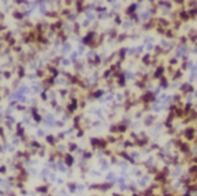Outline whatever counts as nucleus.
<instances>
[{
  "mask_svg": "<svg viewBox=\"0 0 197 196\" xmlns=\"http://www.w3.org/2000/svg\"><path fill=\"white\" fill-rule=\"evenodd\" d=\"M153 181L161 185V188L169 187L170 185V168L169 167L159 168V171L153 176Z\"/></svg>",
  "mask_w": 197,
  "mask_h": 196,
  "instance_id": "1",
  "label": "nucleus"
},
{
  "mask_svg": "<svg viewBox=\"0 0 197 196\" xmlns=\"http://www.w3.org/2000/svg\"><path fill=\"white\" fill-rule=\"evenodd\" d=\"M89 145H91V149H92V150H97V151H104L110 146V143L107 142L105 137H91Z\"/></svg>",
  "mask_w": 197,
  "mask_h": 196,
  "instance_id": "2",
  "label": "nucleus"
},
{
  "mask_svg": "<svg viewBox=\"0 0 197 196\" xmlns=\"http://www.w3.org/2000/svg\"><path fill=\"white\" fill-rule=\"evenodd\" d=\"M178 135L184 141L189 142V143H193L197 137V128L195 126H192V124H189V126H185V128H182V131L178 133Z\"/></svg>",
  "mask_w": 197,
  "mask_h": 196,
  "instance_id": "3",
  "label": "nucleus"
},
{
  "mask_svg": "<svg viewBox=\"0 0 197 196\" xmlns=\"http://www.w3.org/2000/svg\"><path fill=\"white\" fill-rule=\"evenodd\" d=\"M115 182L114 181H101V182H93V184H91L88 189L92 192H100V194H105V192H108L110 189L114 188Z\"/></svg>",
  "mask_w": 197,
  "mask_h": 196,
  "instance_id": "4",
  "label": "nucleus"
},
{
  "mask_svg": "<svg viewBox=\"0 0 197 196\" xmlns=\"http://www.w3.org/2000/svg\"><path fill=\"white\" fill-rule=\"evenodd\" d=\"M80 108L79 106V99H77L74 95H72L70 96V99L69 101L66 103V106H65V114H66V116H74V114L77 112V110Z\"/></svg>",
  "mask_w": 197,
  "mask_h": 196,
  "instance_id": "5",
  "label": "nucleus"
},
{
  "mask_svg": "<svg viewBox=\"0 0 197 196\" xmlns=\"http://www.w3.org/2000/svg\"><path fill=\"white\" fill-rule=\"evenodd\" d=\"M127 131H128V123L124 120L119 122L116 124H112L110 127V134L114 135H124Z\"/></svg>",
  "mask_w": 197,
  "mask_h": 196,
  "instance_id": "6",
  "label": "nucleus"
},
{
  "mask_svg": "<svg viewBox=\"0 0 197 196\" xmlns=\"http://www.w3.org/2000/svg\"><path fill=\"white\" fill-rule=\"evenodd\" d=\"M135 142V147L138 149H147L150 146L151 143V138L149 137V135H146L145 133H139L138 135V139L134 141Z\"/></svg>",
  "mask_w": 197,
  "mask_h": 196,
  "instance_id": "7",
  "label": "nucleus"
},
{
  "mask_svg": "<svg viewBox=\"0 0 197 196\" xmlns=\"http://www.w3.org/2000/svg\"><path fill=\"white\" fill-rule=\"evenodd\" d=\"M115 154L118 155V158H120V160H123V161H127V162H130V164H132V165L137 164V160L131 155L130 150H124V149H122V150L115 151Z\"/></svg>",
  "mask_w": 197,
  "mask_h": 196,
  "instance_id": "8",
  "label": "nucleus"
},
{
  "mask_svg": "<svg viewBox=\"0 0 197 196\" xmlns=\"http://www.w3.org/2000/svg\"><path fill=\"white\" fill-rule=\"evenodd\" d=\"M33 157V153L31 150L29 149H25V150H18L15 153V160H19V161H23V162H29L31 160Z\"/></svg>",
  "mask_w": 197,
  "mask_h": 196,
  "instance_id": "9",
  "label": "nucleus"
},
{
  "mask_svg": "<svg viewBox=\"0 0 197 196\" xmlns=\"http://www.w3.org/2000/svg\"><path fill=\"white\" fill-rule=\"evenodd\" d=\"M62 164L65 168H69V169L73 168L74 164H76V157H74L72 153H69V151H65V153H64V157H62Z\"/></svg>",
  "mask_w": 197,
  "mask_h": 196,
  "instance_id": "10",
  "label": "nucleus"
},
{
  "mask_svg": "<svg viewBox=\"0 0 197 196\" xmlns=\"http://www.w3.org/2000/svg\"><path fill=\"white\" fill-rule=\"evenodd\" d=\"M155 101V93L149 91V92H145L143 95L141 96V103L145 104V106H149V104L154 103Z\"/></svg>",
  "mask_w": 197,
  "mask_h": 196,
  "instance_id": "11",
  "label": "nucleus"
},
{
  "mask_svg": "<svg viewBox=\"0 0 197 196\" xmlns=\"http://www.w3.org/2000/svg\"><path fill=\"white\" fill-rule=\"evenodd\" d=\"M35 194L41 196H47L50 194V184L49 182H42V184L37 185L35 187Z\"/></svg>",
  "mask_w": 197,
  "mask_h": 196,
  "instance_id": "12",
  "label": "nucleus"
},
{
  "mask_svg": "<svg viewBox=\"0 0 197 196\" xmlns=\"http://www.w3.org/2000/svg\"><path fill=\"white\" fill-rule=\"evenodd\" d=\"M30 112H31V119L34 120V123L39 124V123H42V122H43V116H42V115L39 114V111H38V107L33 106L31 108H30Z\"/></svg>",
  "mask_w": 197,
  "mask_h": 196,
  "instance_id": "13",
  "label": "nucleus"
},
{
  "mask_svg": "<svg viewBox=\"0 0 197 196\" xmlns=\"http://www.w3.org/2000/svg\"><path fill=\"white\" fill-rule=\"evenodd\" d=\"M45 142H46L47 146H50L52 149L57 147L58 146V143H60V141H58V138H57L56 134H47L45 137Z\"/></svg>",
  "mask_w": 197,
  "mask_h": 196,
  "instance_id": "14",
  "label": "nucleus"
},
{
  "mask_svg": "<svg viewBox=\"0 0 197 196\" xmlns=\"http://www.w3.org/2000/svg\"><path fill=\"white\" fill-rule=\"evenodd\" d=\"M14 131H15V135L16 138H19V139H22L23 137H26V128L25 126H23V123H20V122H18V123L15 124V128H14Z\"/></svg>",
  "mask_w": 197,
  "mask_h": 196,
  "instance_id": "15",
  "label": "nucleus"
},
{
  "mask_svg": "<svg viewBox=\"0 0 197 196\" xmlns=\"http://www.w3.org/2000/svg\"><path fill=\"white\" fill-rule=\"evenodd\" d=\"M166 161H168L169 165H173V167H178V165L181 164V158H180L177 154H170V155H168Z\"/></svg>",
  "mask_w": 197,
  "mask_h": 196,
  "instance_id": "16",
  "label": "nucleus"
},
{
  "mask_svg": "<svg viewBox=\"0 0 197 196\" xmlns=\"http://www.w3.org/2000/svg\"><path fill=\"white\" fill-rule=\"evenodd\" d=\"M83 127V116L81 115H74L73 116V130H80Z\"/></svg>",
  "mask_w": 197,
  "mask_h": 196,
  "instance_id": "17",
  "label": "nucleus"
},
{
  "mask_svg": "<svg viewBox=\"0 0 197 196\" xmlns=\"http://www.w3.org/2000/svg\"><path fill=\"white\" fill-rule=\"evenodd\" d=\"M139 194H141V196H159V194H157V191L153 187H150V185H149L147 188L139 191Z\"/></svg>",
  "mask_w": 197,
  "mask_h": 196,
  "instance_id": "18",
  "label": "nucleus"
},
{
  "mask_svg": "<svg viewBox=\"0 0 197 196\" xmlns=\"http://www.w3.org/2000/svg\"><path fill=\"white\" fill-rule=\"evenodd\" d=\"M165 72H166V69L162 65L157 66V69H155L154 73H153V79H155V80L162 79V77H164V74H165Z\"/></svg>",
  "mask_w": 197,
  "mask_h": 196,
  "instance_id": "19",
  "label": "nucleus"
},
{
  "mask_svg": "<svg viewBox=\"0 0 197 196\" xmlns=\"http://www.w3.org/2000/svg\"><path fill=\"white\" fill-rule=\"evenodd\" d=\"M66 147H68V151L69 153H76L77 150H80V147H79V143H77L76 141H69L68 142V145H66Z\"/></svg>",
  "mask_w": 197,
  "mask_h": 196,
  "instance_id": "20",
  "label": "nucleus"
},
{
  "mask_svg": "<svg viewBox=\"0 0 197 196\" xmlns=\"http://www.w3.org/2000/svg\"><path fill=\"white\" fill-rule=\"evenodd\" d=\"M154 123H155V116L154 115H147V116L143 118V124L146 127H151Z\"/></svg>",
  "mask_w": 197,
  "mask_h": 196,
  "instance_id": "21",
  "label": "nucleus"
},
{
  "mask_svg": "<svg viewBox=\"0 0 197 196\" xmlns=\"http://www.w3.org/2000/svg\"><path fill=\"white\" fill-rule=\"evenodd\" d=\"M92 157H93V151L92 150H83L81 151V160L83 161L88 162Z\"/></svg>",
  "mask_w": 197,
  "mask_h": 196,
  "instance_id": "22",
  "label": "nucleus"
},
{
  "mask_svg": "<svg viewBox=\"0 0 197 196\" xmlns=\"http://www.w3.org/2000/svg\"><path fill=\"white\" fill-rule=\"evenodd\" d=\"M66 188L70 194H74L77 191V188H79V184L76 181H69V182H66Z\"/></svg>",
  "mask_w": 197,
  "mask_h": 196,
  "instance_id": "23",
  "label": "nucleus"
},
{
  "mask_svg": "<svg viewBox=\"0 0 197 196\" xmlns=\"http://www.w3.org/2000/svg\"><path fill=\"white\" fill-rule=\"evenodd\" d=\"M193 85L192 84H182V87H181V92L184 93V95H189V93H192L193 92Z\"/></svg>",
  "mask_w": 197,
  "mask_h": 196,
  "instance_id": "24",
  "label": "nucleus"
},
{
  "mask_svg": "<svg viewBox=\"0 0 197 196\" xmlns=\"http://www.w3.org/2000/svg\"><path fill=\"white\" fill-rule=\"evenodd\" d=\"M122 145H123V149H124V150H130V149H134V147H135V142L131 141L130 138H128V139H124Z\"/></svg>",
  "mask_w": 197,
  "mask_h": 196,
  "instance_id": "25",
  "label": "nucleus"
},
{
  "mask_svg": "<svg viewBox=\"0 0 197 196\" xmlns=\"http://www.w3.org/2000/svg\"><path fill=\"white\" fill-rule=\"evenodd\" d=\"M185 191H188V192H191V194L193 195V194H197V182H191L189 185H186V187L184 188Z\"/></svg>",
  "mask_w": 197,
  "mask_h": 196,
  "instance_id": "26",
  "label": "nucleus"
},
{
  "mask_svg": "<svg viewBox=\"0 0 197 196\" xmlns=\"http://www.w3.org/2000/svg\"><path fill=\"white\" fill-rule=\"evenodd\" d=\"M54 81H56V77L49 76V77H46V79L43 80V85H46V89H47V88H50V87L53 85Z\"/></svg>",
  "mask_w": 197,
  "mask_h": 196,
  "instance_id": "27",
  "label": "nucleus"
},
{
  "mask_svg": "<svg viewBox=\"0 0 197 196\" xmlns=\"http://www.w3.org/2000/svg\"><path fill=\"white\" fill-rule=\"evenodd\" d=\"M105 139L110 145H114V143H118V135H114V134H108L105 137Z\"/></svg>",
  "mask_w": 197,
  "mask_h": 196,
  "instance_id": "28",
  "label": "nucleus"
},
{
  "mask_svg": "<svg viewBox=\"0 0 197 196\" xmlns=\"http://www.w3.org/2000/svg\"><path fill=\"white\" fill-rule=\"evenodd\" d=\"M104 95V91H101V89H97V91H95V92H92L89 95V97L91 99H100L101 96Z\"/></svg>",
  "mask_w": 197,
  "mask_h": 196,
  "instance_id": "29",
  "label": "nucleus"
},
{
  "mask_svg": "<svg viewBox=\"0 0 197 196\" xmlns=\"http://www.w3.org/2000/svg\"><path fill=\"white\" fill-rule=\"evenodd\" d=\"M142 62H143L145 64V65H150V64H151V56H150V54H145V56L143 57H142Z\"/></svg>",
  "mask_w": 197,
  "mask_h": 196,
  "instance_id": "30",
  "label": "nucleus"
},
{
  "mask_svg": "<svg viewBox=\"0 0 197 196\" xmlns=\"http://www.w3.org/2000/svg\"><path fill=\"white\" fill-rule=\"evenodd\" d=\"M12 124H14V119H12L11 116H7L6 118V127L8 128V130H12V128H14Z\"/></svg>",
  "mask_w": 197,
  "mask_h": 196,
  "instance_id": "31",
  "label": "nucleus"
},
{
  "mask_svg": "<svg viewBox=\"0 0 197 196\" xmlns=\"http://www.w3.org/2000/svg\"><path fill=\"white\" fill-rule=\"evenodd\" d=\"M79 167H80V171L83 172V173H85V172H88V162H85V161H81Z\"/></svg>",
  "mask_w": 197,
  "mask_h": 196,
  "instance_id": "32",
  "label": "nucleus"
},
{
  "mask_svg": "<svg viewBox=\"0 0 197 196\" xmlns=\"http://www.w3.org/2000/svg\"><path fill=\"white\" fill-rule=\"evenodd\" d=\"M0 139H2L3 142H6L7 139V135H6V128L0 124Z\"/></svg>",
  "mask_w": 197,
  "mask_h": 196,
  "instance_id": "33",
  "label": "nucleus"
},
{
  "mask_svg": "<svg viewBox=\"0 0 197 196\" xmlns=\"http://www.w3.org/2000/svg\"><path fill=\"white\" fill-rule=\"evenodd\" d=\"M159 85H161L162 88H168L169 87V81H168V79L164 76L162 79H159Z\"/></svg>",
  "mask_w": 197,
  "mask_h": 196,
  "instance_id": "34",
  "label": "nucleus"
},
{
  "mask_svg": "<svg viewBox=\"0 0 197 196\" xmlns=\"http://www.w3.org/2000/svg\"><path fill=\"white\" fill-rule=\"evenodd\" d=\"M7 173H8V167H7L6 164H2V165H0V174L6 176Z\"/></svg>",
  "mask_w": 197,
  "mask_h": 196,
  "instance_id": "35",
  "label": "nucleus"
},
{
  "mask_svg": "<svg viewBox=\"0 0 197 196\" xmlns=\"http://www.w3.org/2000/svg\"><path fill=\"white\" fill-rule=\"evenodd\" d=\"M85 135V128H80V130L76 131V137L77 138H83Z\"/></svg>",
  "mask_w": 197,
  "mask_h": 196,
  "instance_id": "36",
  "label": "nucleus"
},
{
  "mask_svg": "<svg viewBox=\"0 0 197 196\" xmlns=\"http://www.w3.org/2000/svg\"><path fill=\"white\" fill-rule=\"evenodd\" d=\"M159 196H180V194H177V192L168 191V192H164V194H159Z\"/></svg>",
  "mask_w": 197,
  "mask_h": 196,
  "instance_id": "37",
  "label": "nucleus"
},
{
  "mask_svg": "<svg viewBox=\"0 0 197 196\" xmlns=\"http://www.w3.org/2000/svg\"><path fill=\"white\" fill-rule=\"evenodd\" d=\"M25 74H26V72H25V68L23 66H19L18 68V76L22 79V77H25Z\"/></svg>",
  "mask_w": 197,
  "mask_h": 196,
  "instance_id": "38",
  "label": "nucleus"
},
{
  "mask_svg": "<svg viewBox=\"0 0 197 196\" xmlns=\"http://www.w3.org/2000/svg\"><path fill=\"white\" fill-rule=\"evenodd\" d=\"M150 150H154V151H158V150H161V146L159 145H157V143H150Z\"/></svg>",
  "mask_w": 197,
  "mask_h": 196,
  "instance_id": "39",
  "label": "nucleus"
},
{
  "mask_svg": "<svg viewBox=\"0 0 197 196\" xmlns=\"http://www.w3.org/2000/svg\"><path fill=\"white\" fill-rule=\"evenodd\" d=\"M182 77V72L181 70H177L174 74H173V80H178V79H181Z\"/></svg>",
  "mask_w": 197,
  "mask_h": 196,
  "instance_id": "40",
  "label": "nucleus"
},
{
  "mask_svg": "<svg viewBox=\"0 0 197 196\" xmlns=\"http://www.w3.org/2000/svg\"><path fill=\"white\" fill-rule=\"evenodd\" d=\"M39 155V157H45V154H46V147L43 146L42 149H41V150H38V153H37Z\"/></svg>",
  "mask_w": 197,
  "mask_h": 196,
  "instance_id": "41",
  "label": "nucleus"
},
{
  "mask_svg": "<svg viewBox=\"0 0 197 196\" xmlns=\"http://www.w3.org/2000/svg\"><path fill=\"white\" fill-rule=\"evenodd\" d=\"M57 135V138H58V141L61 142V141H64L65 139V137H66V134L65 133H58V134H56Z\"/></svg>",
  "mask_w": 197,
  "mask_h": 196,
  "instance_id": "42",
  "label": "nucleus"
},
{
  "mask_svg": "<svg viewBox=\"0 0 197 196\" xmlns=\"http://www.w3.org/2000/svg\"><path fill=\"white\" fill-rule=\"evenodd\" d=\"M189 164H195V165H197V155H193L192 157V160H191V162Z\"/></svg>",
  "mask_w": 197,
  "mask_h": 196,
  "instance_id": "43",
  "label": "nucleus"
},
{
  "mask_svg": "<svg viewBox=\"0 0 197 196\" xmlns=\"http://www.w3.org/2000/svg\"><path fill=\"white\" fill-rule=\"evenodd\" d=\"M6 196H18V195H16V192H14V191H8V192H6Z\"/></svg>",
  "mask_w": 197,
  "mask_h": 196,
  "instance_id": "44",
  "label": "nucleus"
},
{
  "mask_svg": "<svg viewBox=\"0 0 197 196\" xmlns=\"http://www.w3.org/2000/svg\"><path fill=\"white\" fill-rule=\"evenodd\" d=\"M19 194H20V195H23V196H26V195H27V189H26V188L19 189Z\"/></svg>",
  "mask_w": 197,
  "mask_h": 196,
  "instance_id": "45",
  "label": "nucleus"
},
{
  "mask_svg": "<svg viewBox=\"0 0 197 196\" xmlns=\"http://www.w3.org/2000/svg\"><path fill=\"white\" fill-rule=\"evenodd\" d=\"M41 99H42L43 101L47 100V95H46V92H42V93H41Z\"/></svg>",
  "mask_w": 197,
  "mask_h": 196,
  "instance_id": "46",
  "label": "nucleus"
},
{
  "mask_svg": "<svg viewBox=\"0 0 197 196\" xmlns=\"http://www.w3.org/2000/svg\"><path fill=\"white\" fill-rule=\"evenodd\" d=\"M180 196H193L191 192H188V191H185V192H182V194H180Z\"/></svg>",
  "mask_w": 197,
  "mask_h": 196,
  "instance_id": "47",
  "label": "nucleus"
},
{
  "mask_svg": "<svg viewBox=\"0 0 197 196\" xmlns=\"http://www.w3.org/2000/svg\"><path fill=\"white\" fill-rule=\"evenodd\" d=\"M16 108H18L19 111H26V107L22 106V104H18V107H16Z\"/></svg>",
  "mask_w": 197,
  "mask_h": 196,
  "instance_id": "48",
  "label": "nucleus"
},
{
  "mask_svg": "<svg viewBox=\"0 0 197 196\" xmlns=\"http://www.w3.org/2000/svg\"><path fill=\"white\" fill-rule=\"evenodd\" d=\"M170 65H177V58H172L170 60Z\"/></svg>",
  "mask_w": 197,
  "mask_h": 196,
  "instance_id": "49",
  "label": "nucleus"
},
{
  "mask_svg": "<svg viewBox=\"0 0 197 196\" xmlns=\"http://www.w3.org/2000/svg\"><path fill=\"white\" fill-rule=\"evenodd\" d=\"M4 77H6V79H10V77H11V72H6V73H4Z\"/></svg>",
  "mask_w": 197,
  "mask_h": 196,
  "instance_id": "50",
  "label": "nucleus"
},
{
  "mask_svg": "<svg viewBox=\"0 0 197 196\" xmlns=\"http://www.w3.org/2000/svg\"><path fill=\"white\" fill-rule=\"evenodd\" d=\"M52 107H53V108L57 107V101H56V100H52Z\"/></svg>",
  "mask_w": 197,
  "mask_h": 196,
  "instance_id": "51",
  "label": "nucleus"
},
{
  "mask_svg": "<svg viewBox=\"0 0 197 196\" xmlns=\"http://www.w3.org/2000/svg\"><path fill=\"white\" fill-rule=\"evenodd\" d=\"M112 196H124L123 194H119V192H114V194H112Z\"/></svg>",
  "mask_w": 197,
  "mask_h": 196,
  "instance_id": "52",
  "label": "nucleus"
},
{
  "mask_svg": "<svg viewBox=\"0 0 197 196\" xmlns=\"http://www.w3.org/2000/svg\"><path fill=\"white\" fill-rule=\"evenodd\" d=\"M131 196H141V194H139V191H137V192H132Z\"/></svg>",
  "mask_w": 197,
  "mask_h": 196,
  "instance_id": "53",
  "label": "nucleus"
},
{
  "mask_svg": "<svg viewBox=\"0 0 197 196\" xmlns=\"http://www.w3.org/2000/svg\"><path fill=\"white\" fill-rule=\"evenodd\" d=\"M4 195H6V192H4V191H3V189H2V188H0V196H4Z\"/></svg>",
  "mask_w": 197,
  "mask_h": 196,
  "instance_id": "54",
  "label": "nucleus"
},
{
  "mask_svg": "<svg viewBox=\"0 0 197 196\" xmlns=\"http://www.w3.org/2000/svg\"><path fill=\"white\" fill-rule=\"evenodd\" d=\"M56 124H57V126H61V127H62V126H64V123H62V122H57V123H56Z\"/></svg>",
  "mask_w": 197,
  "mask_h": 196,
  "instance_id": "55",
  "label": "nucleus"
},
{
  "mask_svg": "<svg viewBox=\"0 0 197 196\" xmlns=\"http://www.w3.org/2000/svg\"><path fill=\"white\" fill-rule=\"evenodd\" d=\"M47 196H54V195H52V194H49V195H47Z\"/></svg>",
  "mask_w": 197,
  "mask_h": 196,
  "instance_id": "56",
  "label": "nucleus"
},
{
  "mask_svg": "<svg viewBox=\"0 0 197 196\" xmlns=\"http://www.w3.org/2000/svg\"><path fill=\"white\" fill-rule=\"evenodd\" d=\"M0 151H2V147H0Z\"/></svg>",
  "mask_w": 197,
  "mask_h": 196,
  "instance_id": "57",
  "label": "nucleus"
},
{
  "mask_svg": "<svg viewBox=\"0 0 197 196\" xmlns=\"http://www.w3.org/2000/svg\"><path fill=\"white\" fill-rule=\"evenodd\" d=\"M0 100H2V97H0Z\"/></svg>",
  "mask_w": 197,
  "mask_h": 196,
  "instance_id": "58",
  "label": "nucleus"
},
{
  "mask_svg": "<svg viewBox=\"0 0 197 196\" xmlns=\"http://www.w3.org/2000/svg\"><path fill=\"white\" fill-rule=\"evenodd\" d=\"M98 196H100V195H98Z\"/></svg>",
  "mask_w": 197,
  "mask_h": 196,
  "instance_id": "59",
  "label": "nucleus"
}]
</instances>
